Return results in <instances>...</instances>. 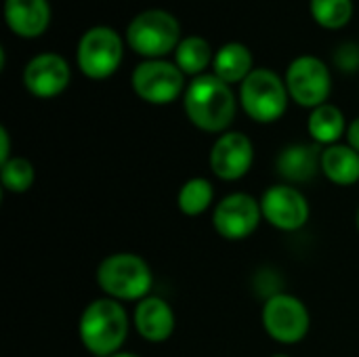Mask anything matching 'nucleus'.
<instances>
[{"label": "nucleus", "instance_id": "nucleus-9", "mask_svg": "<svg viewBox=\"0 0 359 357\" xmlns=\"http://www.w3.org/2000/svg\"><path fill=\"white\" fill-rule=\"evenodd\" d=\"M286 88L294 103L316 109L328 103L332 93V74L320 57L301 55L292 59L286 69Z\"/></svg>", "mask_w": 359, "mask_h": 357}, {"label": "nucleus", "instance_id": "nucleus-18", "mask_svg": "<svg viewBox=\"0 0 359 357\" xmlns=\"http://www.w3.org/2000/svg\"><path fill=\"white\" fill-rule=\"evenodd\" d=\"M252 63H255L252 50L246 44L227 42L215 53L212 69H215V76H219L223 82H227L231 86L236 82L242 84L250 76V72L255 69Z\"/></svg>", "mask_w": 359, "mask_h": 357}, {"label": "nucleus", "instance_id": "nucleus-11", "mask_svg": "<svg viewBox=\"0 0 359 357\" xmlns=\"http://www.w3.org/2000/svg\"><path fill=\"white\" fill-rule=\"evenodd\" d=\"M263 219L280 231H299L307 225L311 208L305 194L288 183L271 185L261 198Z\"/></svg>", "mask_w": 359, "mask_h": 357}, {"label": "nucleus", "instance_id": "nucleus-26", "mask_svg": "<svg viewBox=\"0 0 359 357\" xmlns=\"http://www.w3.org/2000/svg\"><path fill=\"white\" fill-rule=\"evenodd\" d=\"M347 143L359 151V118H355L351 124H349V128H347Z\"/></svg>", "mask_w": 359, "mask_h": 357}, {"label": "nucleus", "instance_id": "nucleus-16", "mask_svg": "<svg viewBox=\"0 0 359 357\" xmlns=\"http://www.w3.org/2000/svg\"><path fill=\"white\" fill-rule=\"evenodd\" d=\"M48 0H4V21L21 38H38L50 25Z\"/></svg>", "mask_w": 359, "mask_h": 357}, {"label": "nucleus", "instance_id": "nucleus-28", "mask_svg": "<svg viewBox=\"0 0 359 357\" xmlns=\"http://www.w3.org/2000/svg\"><path fill=\"white\" fill-rule=\"evenodd\" d=\"M271 357H290V356H286V353H276V356H271Z\"/></svg>", "mask_w": 359, "mask_h": 357}, {"label": "nucleus", "instance_id": "nucleus-19", "mask_svg": "<svg viewBox=\"0 0 359 357\" xmlns=\"http://www.w3.org/2000/svg\"><path fill=\"white\" fill-rule=\"evenodd\" d=\"M347 128L349 126L345 122L343 112L332 103H324V105L311 109L309 120H307L309 137L313 139V143L324 145V147L337 145L339 139L343 135H347Z\"/></svg>", "mask_w": 359, "mask_h": 357}, {"label": "nucleus", "instance_id": "nucleus-27", "mask_svg": "<svg viewBox=\"0 0 359 357\" xmlns=\"http://www.w3.org/2000/svg\"><path fill=\"white\" fill-rule=\"evenodd\" d=\"M111 357H141V356H137V353H128V351H118L116 356H111Z\"/></svg>", "mask_w": 359, "mask_h": 357}, {"label": "nucleus", "instance_id": "nucleus-17", "mask_svg": "<svg viewBox=\"0 0 359 357\" xmlns=\"http://www.w3.org/2000/svg\"><path fill=\"white\" fill-rule=\"evenodd\" d=\"M322 175L341 187L359 181V151L349 143H337L322 149Z\"/></svg>", "mask_w": 359, "mask_h": 357}, {"label": "nucleus", "instance_id": "nucleus-14", "mask_svg": "<svg viewBox=\"0 0 359 357\" xmlns=\"http://www.w3.org/2000/svg\"><path fill=\"white\" fill-rule=\"evenodd\" d=\"M135 330L147 343H164L175 332V311L172 307L156 295L145 297L135 307Z\"/></svg>", "mask_w": 359, "mask_h": 357}, {"label": "nucleus", "instance_id": "nucleus-6", "mask_svg": "<svg viewBox=\"0 0 359 357\" xmlns=\"http://www.w3.org/2000/svg\"><path fill=\"white\" fill-rule=\"evenodd\" d=\"M122 55L124 42L120 34L109 25H95L80 36L76 63L86 78L105 80L120 67Z\"/></svg>", "mask_w": 359, "mask_h": 357}, {"label": "nucleus", "instance_id": "nucleus-4", "mask_svg": "<svg viewBox=\"0 0 359 357\" xmlns=\"http://www.w3.org/2000/svg\"><path fill=\"white\" fill-rule=\"evenodd\" d=\"M179 19L164 8H147L135 15L126 27L128 46L145 59H162L181 42Z\"/></svg>", "mask_w": 359, "mask_h": 357}, {"label": "nucleus", "instance_id": "nucleus-25", "mask_svg": "<svg viewBox=\"0 0 359 357\" xmlns=\"http://www.w3.org/2000/svg\"><path fill=\"white\" fill-rule=\"evenodd\" d=\"M11 158V135L4 126H0V164H4Z\"/></svg>", "mask_w": 359, "mask_h": 357}, {"label": "nucleus", "instance_id": "nucleus-22", "mask_svg": "<svg viewBox=\"0 0 359 357\" xmlns=\"http://www.w3.org/2000/svg\"><path fill=\"white\" fill-rule=\"evenodd\" d=\"M36 181L34 164L23 156H13L4 164H0V183L8 194H25Z\"/></svg>", "mask_w": 359, "mask_h": 357}, {"label": "nucleus", "instance_id": "nucleus-23", "mask_svg": "<svg viewBox=\"0 0 359 357\" xmlns=\"http://www.w3.org/2000/svg\"><path fill=\"white\" fill-rule=\"evenodd\" d=\"M309 11L320 27L341 29L353 17V0H309Z\"/></svg>", "mask_w": 359, "mask_h": 357}, {"label": "nucleus", "instance_id": "nucleus-20", "mask_svg": "<svg viewBox=\"0 0 359 357\" xmlns=\"http://www.w3.org/2000/svg\"><path fill=\"white\" fill-rule=\"evenodd\" d=\"M215 55L206 38L202 36H187L179 42L175 50V63L185 76H202L204 69L212 63Z\"/></svg>", "mask_w": 359, "mask_h": 357}, {"label": "nucleus", "instance_id": "nucleus-24", "mask_svg": "<svg viewBox=\"0 0 359 357\" xmlns=\"http://www.w3.org/2000/svg\"><path fill=\"white\" fill-rule=\"evenodd\" d=\"M332 57L334 65L345 74H353L359 69V44L355 42H343L341 46H337Z\"/></svg>", "mask_w": 359, "mask_h": 357}, {"label": "nucleus", "instance_id": "nucleus-1", "mask_svg": "<svg viewBox=\"0 0 359 357\" xmlns=\"http://www.w3.org/2000/svg\"><path fill=\"white\" fill-rule=\"evenodd\" d=\"M236 95L215 74L196 76L183 95V109L189 122L204 133H227L236 118Z\"/></svg>", "mask_w": 359, "mask_h": 357}, {"label": "nucleus", "instance_id": "nucleus-12", "mask_svg": "<svg viewBox=\"0 0 359 357\" xmlns=\"http://www.w3.org/2000/svg\"><path fill=\"white\" fill-rule=\"evenodd\" d=\"M252 162L255 145L250 137L240 130H227L219 135L208 156L210 170L221 181H240L248 175Z\"/></svg>", "mask_w": 359, "mask_h": 357}, {"label": "nucleus", "instance_id": "nucleus-13", "mask_svg": "<svg viewBox=\"0 0 359 357\" xmlns=\"http://www.w3.org/2000/svg\"><path fill=\"white\" fill-rule=\"evenodd\" d=\"M72 80V69L59 53H40L32 57L23 69V84L29 95L38 99H53L61 95Z\"/></svg>", "mask_w": 359, "mask_h": 357}, {"label": "nucleus", "instance_id": "nucleus-10", "mask_svg": "<svg viewBox=\"0 0 359 357\" xmlns=\"http://www.w3.org/2000/svg\"><path fill=\"white\" fill-rule=\"evenodd\" d=\"M263 219L261 200L250 194H229L225 196L212 210V227L215 231L229 242L250 238Z\"/></svg>", "mask_w": 359, "mask_h": 357}, {"label": "nucleus", "instance_id": "nucleus-21", "mask_svg": "<svg viewBox=\"0 0 359 357\" xmlns=\"http://www.w3.org/2000/svg\"><path fill=\"white\" fill-rule=\"evenodd\" d=\"M215 200V187L204 177H194L185 181L177 194V206L185 217H198L210 208Z\"/></svg>", "mask_w": 359, "mask_h": 357}, {"label": "nucleus", "instance_id": "nucleus-7", "mask_svg": "<svg viewBox=\"0 0 359 357\" xmlns=\"http://www.w3.org/2000/svg\"><path fill=\"white\" fill-rule=\"evenodd\" d=\"M261 322L265 332L282 343V345H297L301 343L311 326V316L307 305L288 292H278L267 297L261 309Z\"/></svg>", "mask_w": 359, "mask_h": 357}, {"label": "nucleus", "instance_id": "nucleus-29", "mask_svg": "<svg viewBox=\"0 0 359 357\" xmlns=\"http://www.w3.org/2000/svg\"><path fill=\"white\" fill-rule=\"evenodd\" d=\"M355 223H358V231H359V208H358V217H355Z\"/></svg>", "mask_w": 359, "mask_h": 357}, {"label": "nucleus", "instance_id": "nucleus-8", "mask_svg": "<svg viewBox=\"0 0 359 357\" xmlns=\"http://www.w3.org/2000/svg\"><path fill=\"white\" fill-rule=\"evenodd\" d=\"M130 86L139 99L151 105H166L185 95V74L166 59H145L130 76Z\"/></svg>", "mask_w": 359, "mask_h": 357}, {"label": "nucleus", "instance_id": "nucleus-2", "mask_svg": "<svg viewBox=\"0 0 359 357\" xmlns=\"http://www.w3.org/2000/svg\"><path fill=\"white\" fill-rule=\"evenodd\" d=\"M128 314L116 299L103 297L88 303L78 322V337L95 357L116 356L128 337Z\"/></svg>", "mask_w": 359, "mask_h": 357}, {"label": "nucleus", "instance_id": "nucleus-3", "mask_svg": "<svg viewBox=\"0 0 359 357\" xmlns=\"http://www.w3.org/2000/svg\"><path fill=\"white\" fill-rule=\"evenodd\" d=\"M97 284L109 299L139 303L149 297L154 274L143 257L135 252H116L99 263Z\"/></svg>", "mask_w": 359, "mask_h": 357}, {"label": "nucleus", "instance_id": "nucleus-5", "mask_svg": "<svg viewBox=\"0 0 359 357\" xmlns=\"http://www.w3.org/2000/svg\"><path fill=\"white\" fill-rule=\"evenodd\" d=\"M286 80L267 67H257L240 84V105L248 118L259 124H271L286 114L288 107Z\"/></svg>", "mask_w": 359, "mask_h": 357}, {"label": "nucleus", "instance_id": "nucleus-15", "mask_svg": "<svg viewBox=\"0 0 359 357\" xmlns=\"http://www.w3.org/2000/svg\"><path fill=\"white\" fill-rule=\"evenodd\" d=\"M278 175L288 183H309L322 170V151L318 143H290L276 158Z\"/></svg>", "mask_w": 359, "mask_h": 357}]
</instances>
